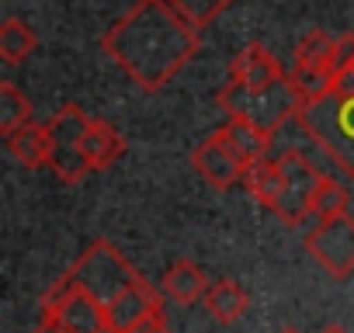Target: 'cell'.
I'll return each instance as SVG.
<instances>
[{"instance_id":"obj_1","label":"cell","mask_w":354,"mask_h":333,"mask_svg":"<svg viewBox=\"0 0 354 333\" xmlns=\"http://www.w3.org/2000/svg\"><path fill=\"white\" fill-rule=\"evenodd\" d=\"M198 49L202 28L170 0H136L101 39V53L146 94L163 91Z\"/></svg>"},{"instance_id":"obj_2","label":"cell","mask_w":354,"mask_h":333,"mask_svg":"<svg viewBox=\"0 0 354 333\" xmlns=\"http://www.w3.org/2000/svg\"><path fill=\"white\" fill-rule=\"evenodd\" d=\"M295 122L337 163V171L354 181V91H330L302 104Z\"/></svg>"},{"instance_id":"obj_3","label":"cell","mask_w":354,"mask_h":333,"mask_svg":"<svg viewBox=\"0 0 354 333\" xmlns=\"http://www.w3.org/2000/svg\"><path fill=\"white\" fill-rule=\"evenodd\" d=\"M216 104L223 108L226 118H243V122L257 125L261 132L274 135L288 118L299 115L302 97H299V91L292 87L288 77L274 87H264V91H250V87H240V84L226 80V87L216 94Z\"/></svg>"},{"instance_id":"obj_4","label":"cell","mask_w":354,"mask_h":333,"mask_svg":"<svg viewBox=\"0 0 354 333\" xmlns=\"http://www.w3.org/2000/svg\"><path fill=\"white\" fill-rule=\"evenodd\" d=\"M66 278H73L77 285H84L97 302L111 305L125 288H132L139 281V271L118 254V247H111L108 240H94L77 264L66 271Z\"/></svg>"},{"instance_id":"obj_5","label":"cell","mask_w":354,"mask_h":333,"mask_svg":"<svg viewBox=\"0 0 354 333\" xmlns=\"http://www.w3.org/2000/svg\"><path fill=\"white\" fill-rule=\"evenodd\" d=\"M91 125V115L80 108V104H63L49 122V135H53V156H49V171L63 181V184H77L84 181L94 166L91 160L84 156L80 149V139H84V129Z\"/></svg>"},{"instance_id":"obj_6","label":"cell","mask_w":354,"mask_h":333,"mask_svg":"<svg viewBox=\"0 0 354 333\" xmlns=\"http://www.w3.org/2000/svg\"><path fill=\"white\" fill-rule=\"evenodd\" d=\"M42 319L59 323L70 333H104L108 330V312L104 302H97L84 285L73 278H63L46 298H42Z\"/></svg>"},{"instance_id":"obj_7","label":"cell","mask_w":354,"mask_h":333,"mask_svg":"<svg viewBox=\"0 0 354 333\" xmlns=\"http://www.w3.org/2000/svg\"><path fill=\"white\" fill-rule=\"evenodd\" d=\"M192 166L216 188V191H230L233 184H240L250 171V160L243 156V149L233 142V135L226 129H216L195 153H192Z\"/></svg>"},{"instance_id":"obj_8","label":"cell","mask_w":354,"mask_h":333,"mask_svg":"<svg viewBox=\"0 0 354 333\" xmlns=\"http://www.w3.org/2000/svg\"><path fill=\"white\" fill-rule=\"evenodd\" d=\"M306 250L337 281L351 278L354 274V219L347 212L333 216V219H323L316 229L306 233Z\"/></svg>"},{"instance_id":"obj_9","label":"cell","mask_w":354,"mask_h":333,"mask_svg":"<svg viewBox=\"0 0 354 333\" xmlns=\"http://www.w3.org/2000/svg\"><path fill=\"white\" fill-rule=\"evenodd\" d=\"M285 160H288V184H285L281 202L274 205V216L295 229L306 222V216H313V202H316V191H319L326 174L316 171L299 149H285Z\"/></svg>"},{"instance_id":"obj_10","label":"cell","mask_w":354,"mask_h":333,"mask_svg":"<svg viewBox=\"0 0 354 333\" xmlns=\"http://www.w3.org/2000/svg\"><path fill=\"white\" fill-rule=\"evenodd\" d=\"M288 73L281 70V63L261 46V42H250L236 53V59L230 63V80L240 84V87H250V91H264V87H274L281 84Z\"/></svg>"},{"instance_id":"obj_11","label":"cell","mask_w":354,"mask_h":333,"mask_svg":"<svg viewBox=\"0 0 354 333\" xmlns=\"http://www.w3.org/2000/svg\"><path fill=\"white\" fill-rule=\"evenodd\" d=\"M160 309V292L149 285V281H136L132 288H125L111 305H104V312H108V330H115V333H129L136 323H142L149 312H156Z\"/></svg>"},{"instance_id":"obj_12","label":"cell","mask_w":354,"mask_h":333,"mask_svg":"<svg viewBox=\"0 0 354 333\" xmlns=\"http://www.w3.org/2000/svg\"><path fill=\"white\" fill-rule=\"evenodd\" d=\"M243 184H247V191H250V198L257 205H264V209L274 212V205L281 202L285 184H288V160H285V153L274 156V160H268V156L257 160L250 171H247Z\"/></svg>"},{"instance_id":"obj_13","label":"cell","mask_w":354,"mask_h":333,"mask_svg":"<svg viewBox=\"0 0 354 333\" xmlns=\"http://www.w3.org/2000/svg\"><path fill=\"white\" fill-rule=\"evenodd\" d=\"M4 146H8V153L25 166V171H39V166H49L53 135H49L46 122H28V125H21L18 132L4 135Z\"/></svg>"},{"instance_id":"obj_14","label":"cell","mask_w":354,"mask_h":333,"mask_svg":"<svg viewBox=\"0 0 354 333\" xmlns=\"http://www.w3.org/2000/svg\"><path fill=\"white\" fill-rule=\"evenodd\" d=\"M209 285H212V281L205 278V271H202L195 260L181 257V260H174V264L167 267V274H163V281H160V292L170 295L174 302H181V305H195V302L205 298Z\"/></svg>"},{"instance_id":"obj_15","label":"cell","mask_w":354,"mask_h":333,"mask_svg":"<svg viewBox=\"0 0 354 333\" xmlns=\"http://www.w3.org/2000/svg\"><path fill=\"white\" fill-rule=\"evenodd\" d=\"M80 149H84V156L91 160L94 171H104V166H111L115 160H122V153H125V135H122L111 122L91 118V125L84 129Z\"/></svg>"},{"instance_id":"obj_16","label":"cell","mask_w":354,"mask_h":333,"mask_svg":"<svg viewBox=\"0 0 354 333\" xmlns=\"http://www.w3.org/2000/svg\"><path fill=\"white\" fill-rule=\"evenodd\" d=\"M202 305L209 309V316H212L216 323L233 326V323L247 312L250 298H247V292L240 288V281H233V278H219V281H212V285H209V292H205Z\"/></svg>"},{"instance_id":"obj_17","label":"cell","mask_w":354,"mask_h":333,"mask_svg":"<svg viewBox=\"0 0 354 333\" xmlns=\"http://www.w3.org/2000/svg\"><path fill=\"white\" fill-rule=\"evenodd\" d=\"M295 70H326L337 77V39L326 32H309L295 46Z\"/></svg>"},{"instance_id":"obj_18","label":"cell","mask_w":354,"mask_h":333,"mask_svg":"<svg viewBox=\"0 0 354 333\" xmlns=\"http://www.w3.org/2000/svg\"><path fill=\"white\" fill-rule=\"evenodd\" d=\"M35 49H39V35L21 18H8L4 25H0V59H4L8 66L25 63Z\"/></svg>"},{"instance_id":"obj_19","label":"cell","mask_w":354,"mask_h":333,"mask_svg":"<svg viewBox=\"0 0 354 333\" xmlns=\"http://www.w3.org/2000/svg\"><path fill=\"white\" fill-rule=\"evenodd\" d=\"M32 115H35L32 101H28L11 80L0 84V132H4V135L18 132L21 125L32 122Z\"/></svg>"},{"instance_id":"obj_20","label":"cell","mask_w":354,"mask_h":333,"mask_svg":"<svg viewBox=\"0 0 354 333\" xmlns=\"http://www.w3.org/2000/svg\"><path fill=\"white\" fill-rule=\"evenodd\" d=\"M223 129L233 135V142L243 149V156H247L250 163H257V160H264V156H268L271 135H268V132H261L257 125H250V122H243V118H226V125H223Z\"/></svg>"},{"instance_id":"obj_21","label":"cell","mask_w":354,"mask_h":333,"mask_svg":"<svg viewBox=\"0 0 354 333\" xmlns=\"http://www.w3.org/2000/svg\"><path fill=\"white\" fill-rule=\"evenodd\" d=\"M351 205V191L337 181V178H323L319 191H316V202H313V216L323 222V219H333V216H344Z\"/></svg>"},{"instance_id":"obj_22","label":"cell","mask_w":354,"mask_h":333,"mask_svg":"<svg viewBox=\"0 0 354 333\" xmlns=\"http://www.w3.org/2000/svg\"><path fill=\"white\" fill-rule=\"evenodd\" d=\"M170 4L181 11L192 25H198V28H205V25H212L233 0H170Z\"/></svg>"},{"instance_id":"obj_23","label":"cell","mask_w":354,"mask_h":333,"mask_svg":"<svg viewBox=\"0 0 354 333\" xmlns=\"http://www.w3.org/2000/svg\"><path fill=\"white\" fill-rule=\"evenodd\" d=\"M333 91H354V35L337 39V77Z\"/></svg>"},{"instance_id":"obj_24","label":"cell","mask_w":354,"mask_h":333,"mask_svg":"<svg viewBox=\"0 0 354 333\" xmlns=\"http://www.w3.org/2000/svg\"><path fill=\"white\" fill-rule=\"evenodd\" d=\"M129 333H174V330L167 326V319H163V309H156V312H149L142 323H136Z\"/></svg>"},{"instance_id":"obj_25","label":"cell","mask_w":354,"mask_h":333,"mask_svg":"<svg viewBox=\"0 0 354 333\" xmlns=\"http://www.w3.org/2000/svg\"><path fill=\"white\" fill-rule=\"evenodd\" d=\"M32 333H70V330H63V326H59V323H53V319H42Z\"/></svg>"},{"instance_id":"obj_26","label":"cell","mask_w":354,"mask_h":333,"mask_svg":"<svg viewBox=\"0 0 354 333\" xmlns=\"http://www.w3.org/2000/svg\"><path fill=\"white\" fill-rule=\"evenodd\" d=\"M323 333H347V330H344V326H326Z\"/></svg>"},{"instance_id":"obj_27","label":"cell","mask_w":354,"mask_h":333,"mask_svg":"<svg viewBox=\"0 0 354 333\" xmlns=\"http://www.w3.org/2000/svg\"><path fill=\"white\" fill-rule=\"evenodd\" d=\"M278 333H299V330H292V326H285V330H278Z\"/></svg>"}]
</instances>
